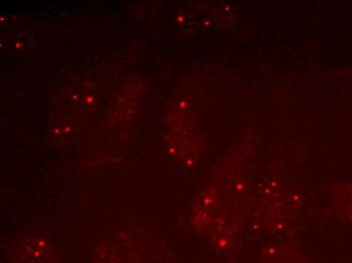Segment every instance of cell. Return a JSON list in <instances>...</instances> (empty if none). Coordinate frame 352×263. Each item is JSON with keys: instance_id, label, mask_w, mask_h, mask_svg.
<instances>
[{"instance_id": "6da1fadb", "label": "cell", "mask_w": 352, "mask_h": 263, "mask_svg": "<svg viewBox=\"0 0 352 263\" xmlns=\"http://www.w3.org/2000/svg\"><path fill=\"white\" fill-rule=\"evenodd\" d=\"M261 263H302L300 252L296 247L274 246L270 254L263 256Z\"/></svg>"}]
</instances>
